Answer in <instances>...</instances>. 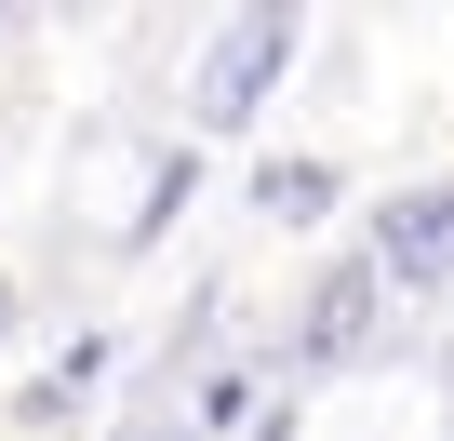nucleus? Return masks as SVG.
I'll return each mask as SVG.
<instances>
[{
	"instance_id": "1",
	"label": "nucleus",
	"mask_w": 454,
	"mask_h": 441,
	"mask_svg": "<svg viewBox=\"0 0 454 441\" xmlns=\"http://www.w3.org/2000/svg\"><path fill=\"white\" fill-rule=\"evenodd\" d=\"M268 54H281V28H241V41H227V67H214V94H200V107H214V121H241V107H254V81H268Z\"/></svg>"
}]
</instances>
